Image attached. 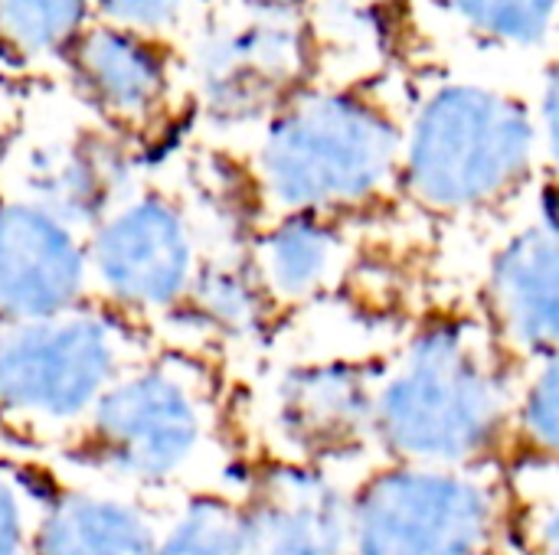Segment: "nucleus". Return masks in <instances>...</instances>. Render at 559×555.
Segmentation results:
<instances>
[{
	"label": "nucleus",
	"instance_id": "1",
	"mask_svg": "<svg viewBox=\"0 0 559 555\" xmlns=\"http://www.w3.org/2000/svg\"><path fill=\"white\" fill-rule=\"evenodd\" d=\"M514 409L498 343L459 321L436 324L377 383L373 442L393 464L478 468L504 442Z\"/></svg>",
	"mask_w": 559,
	"mask_h": 555
},
{
	"label": "nucleus",
	"instance_id": "2",
	"mask_svg": "<svg viewBox=\"0 0 559 555\" xmlns=\"http://www.w3.org/2000/svg\"><path fill=\"white\" fill-rule=\"evenodd\" d=\"M147 353L141 327L98 301L0 327V425L72 448L118 376Z\"/></svg>",
	"mask_w": 559,
	"mask_h": 555
},
{
	"label": "nucleus",
	"instance_id": "3",
	"mask_svg": "<svg viewBox=\"0 0 559 555\" xmlns=\"http://www.w3.org/2000/svg\"><path fill=\"white\" fill-rule=\"evenodd\" d=\"M216 399L206 373L167 353H144L105 393L72 455L98 481L167 491L193 478L213 445Z\"/></svg>",
	"mask_w": 559,
	"mask_h": 555
},
{
	"label": "nucleus",
	"instance_id": "4",
	"mask_svg": "<svg viewBox=\"0 0 559 555\" xmlns=\"http://www.w3.org/2000/svg\"><path fill=\"white\" fill-rule=\"evenodd\" d=\"M403 167L396 124L354 95L292 98L255 150V180L275 216H334L373 200Z\"/></svg>",
	"mask_w": 559,
	"mask_h": 555
},
{
	"label": "nucleus",
	"instance_id": "5",
	"mask_svg": "<svg viewBox=\"0 0 559 555\" xmlns=\"http://www.w3.org/2000/svg\"><path fill=\"white\" fill-rule=\"evenodd\" d=\"M537 128L508 95L452 85L416 114L403 144L409 193L439 213H472L511 196L531 173Z\"/></svg>",
	"mask_w": 559,
	"mask_h": 555
},
{
	"label": "nucleus",
	"instance_id": "6",
	"mask_svg": "<svg viewBox=\"0 0 559 555\" xmlns=\"http://www.w3.org/2000/svg\"><path fill=\"white\" fill-rule=\"evenodd\" d=\"M92 301L144 327L183 314L210 262L193 206L157 183H131L85 232Z\"/></svg>",
	"mask_w": 559,
	"mask_h": 555
},
{
	"label": "nucleus",
	"instance_id": "7",
	"mask_svg": "<svg viewBox=\"0 0 559 555\" xmlns=\"http://www.w3.org/2000/svg\"><path fill=\"white\" fill-rule=\"evenodd\" d=\"M504 497L475 468L390 464L350 494V555H488Z\"/></svg>",
	"mask_w": 559,
	"mask_h": 555
},
{
	"label": "nucleus",
	"instance_id": "8",
	"mask_svg": "<svg viewBox=\"0 0 559 555\" xmlns=\"http://www.w3.org/2000/svg\"><path fill=\"white\" fill-rule=\"evenodd\" d=\"M265 422L282 461L328 468L373 442L377 383L341 360L288 366L269 389Z\"/></svg>",
	"mask_w": 559,
	"mask_h": 555
},
{
	"label": "nucleus",
	"instance_id": "9",
	"mask_svg": "<svg viewBox=\"0 0 559 555\" xmlns=\"http://www.w3.org/2000/svg\"><path fill=\"white\" fill-rule=\"evenodd\" d=\"M88 301L85 232L26 196L0 193V327L46 321Z\"/></svg>",
	"mask_w": 559,
	"mask_h": 555
},
{
	"label": "nucleus",
	"instance_id": "10",
	"mask_svg": "<svg viewBox=\"0 0 559 555\" xmlns=\"http://www.w3.org/2000/svg\"><path fill=\"white\" fill-rule=\"evenodd\" d=\"M305 69L301 33L282 16H252L210 33L193 62L197 98L219 124L275 118Z\"/></svg>",
	"mask_w": 559,
	"mask_h": 555
},
{
	"label": "nucleus",
	"instance_id": "11",
	"mask_svg": "<svg viewBox=\"0 0 559 555\" xmlns=\"http://www.w3.org/2000/svg\"><path fill=\"white\" fill-rule=\"evenodd\" d=\"M62 65L72 75L75 95L121 134L154 128L174 95L164 43L98 20L75 39Z\"/></svg>",
	"mask_w": 559,
	"mask_h": 555
},
{
	"label": "nucleus",
	"instance_id": "12",
	"mask_svg": "<svg viewBox=\"0 0 559 555\" xmlns=\"http://www.w3.org/2000/svg\"><path fill=\"white\" fill-rule=\"evenodd\" d=\"M239 507L249 555H350V497L328 468L278 461Z\"/></svg>",
	"mask_w": 559,
	"mask_h": 555
},
{
	"label": "nucleus",
	"instance_id": "13",
	"mask_svg": "<svg viewBox=\"0 0 559 555\" xmlns=\"http://www.w3.org/2000/svg\"><path fill=\"white\" fill-rule=\"evenodd\" d=\"M131 183V164L118 147L108 137L79 131L33 141L20 157L16 186L7 193L26 196L88 232Z\"/></svg>",
	"mask_w": 559,
	"mask_h": 555
},
{
	"label": "nucleus",
	"instance_id": "14",
	"mask_svg": "<svg viewBox=\"0 0 559 555\" xmlns=\"http://www.w3.org/2000/svg\"><path fill=\"white\" fill-rule=\"evenodd\" d=\"M160 520L128 487L92 481L52 487L33 536V555H154Z\"/></svg>",
	"mask_w": 559,
	"mask_h": 555
},
{
	"label": "nucleus",
	"instance_id": "15",
	"mask_svg": "<svg viewBox=\"0 0 559 555\" xmlns=\"http://www.w3.org/2000/svg\"><path fill=\"white\" fill-rule=\"evenodd\" d=\"M491 314L508 347L559 353V222L527 226L491 262Z\"/></svg>",
	"mask_w": 559,
	"mask_h": 555
},
{
	"label": "nucleus",
	"instance_id": "16",
	"mask_svg": "<svg viewBox=\"0 0 559 555\" xmlns=\"http://www.w3.org/2000/svg\"><path fill=\"white\" fill-rule=\"evenodd\" d=\"M275 304H305L328 291L344 265V239L328 216H275L246 252Z\"/></svg>",
	"mask_w": 559,
	"mask_h": 555
},
{
	"label": "nucleus",
	"instance_id": "17",
	"mask_svg": "<svg viewBox=\"0 0 559 555\" xmlns=\"http://www.w3.org/2000/svg\"><path fill=\"white\" fill-rule=\"evenodd\" d=\"M269 311L272 301L259 285L249 255H210L183 314H193L206 330L236 340L252 337Z\"/></svg>",
	"mask_w": 559,
	"mask_h": 555
},
{
	"label": "nucleus",
	"instance_id": "18",
	"mask_svg": "<svg viewBox=\"0 0 559 555\" xmlns=\"http://www.w3.org/2000/svg\"><path fill=\"white\" fill-rule=\"evenodd\" d=\"M92 13V0H0V52L20 62H62L95 23Z\"/></svg>",
	"mask_w": 559,
	"mask_h": 555
},
{
	"label": "nucleus",
	"instance_id": "19",
	"mask_svg": "<svg viewBox=\"0 0 559 555\" xmlns=\"http://www.w3.org/2000/svg\"><path fill=\"white\" fill-rule=\"evenodd\" d=\"M154 555H249L242 507L219 494H193L164 520Z\"/></svg>",
	"mask_w": 559,
	"mask_h": 555
},
{
	"label": "nucleus",
	"instance_id": "20",
	"mask_svg": "<svg viewBox=\"0 0 559 555\" xmlns=\"http://www.w3.org/2000/svg\"><path fill=\"white\" fill-rule=\"evenodd\" d=\"M475 33L504 46L540 43L559 16V0H439Z\"/></svg>",
	"mask_w": 559,
	"mask_h": 555
},
{
	"label": "nucleus",
	"instance_id": "21",
	"mask_svg": "<svg viewBox=\"0 0 559 555\" xmlns=\"http://www.w3.org/2000/svg\"><path fill=\"white\" fill-rule=\"evenodd\" d=\"M514 425L531 451L559 464V353L544 357L540 370L518 396Z\"/></svg>",
	"mask_w": 559,
	"mask_h": 555
},
{
	"label": "nucleus",
	"instance_id": "22",
	"mask_svg": "<svg viewBox=\"0 0 559 555\" xmlns=\"http://www.w3.org/2000/svg\"><path fill=\"white\" fill-rule=\"evenodd\" d=\"M52 487H36L33 474L0 461V555H33L39 514Z\"/></svg>",
	"mask_w": 559,
	"mask_h": 555
},
{
	"label": "nucleus",
	"instance_id": "23",
	"mask_svg": "<svg viewBox=\"0 0 559 555\" xmlns=\"http://www.w3.org/2000/svg\"><path fill=\"white\" fill-rule=\"evenodd\" d=\"M193 0H92L95 20L167 43V36L187 20Z\"/></svg>",
	"mask_w": 559,
	"mask_h": 555
},
{
	"label": "nucleus",
	"instance_id": "24",
	"mask_svg": "<svg viewBox=\"0 0 559 555\" xmlns=\"http://www.w3.org/2000/svg\"><path fill=\"white\" fill-rule=\"evenodd\" d=\"M534 555H559V494H554L534 520Z\"/></svg>",
	"mask_w": 559,
	"mask_h": 555
},
{
	"label": "nucleus",
	"instance_id": "25",
	"mask_svg": "<svg viewBox=\"0 0 559 555\" xmlns=\"http://www.w3.org/2000/svg\"><path fill=\"white\" fill-rule=\"evenodd\" d=\"M544 144H547L550 164L559 173V72L550 79L547 95H544Z\"/></svg>",
	"mask_w": 559,
	"mask_h": 555
},
{
	"label": "nucleus",
	"instance_id": "26",
	"mask_svg": "<svg viewBox=\"0 0 559 555\" xmlns=\"http://www.w3.org/2000/svg\"><path fill=\"white\" fill-rule=\"evenodd\" d=\"M272 3H288V0H272Z\"/></svg>",
	"mask_w": 559,
	"mask_h": 555
},
{
	"label": "nucleus",
	"instance_id": "27",
	"mask_svg": "<svg viewBox=\"0 0 559 555\" xmlns=\"http://www.w3.org/2000/svg\"><path fill=\"white\" fill-rule=\"evenodd\" d=\"M488 555H501V553H498V550H495V553H488Z\"/></svg>",
	"mask_w": 559,
	"mask_h": 555
}]
</instances>
